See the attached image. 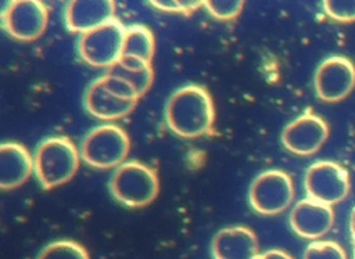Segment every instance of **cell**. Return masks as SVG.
<instances>
[{"label":"cell","mask_w":355,"mask_h":259,"mask_svg":"<svg viewBox=\"0 0 355 259\" xmlns=\"http://www.w3.org/2000/svg\"><path fill=\"white\" fill-rule=\"evenodd\" d=\"M329 137L327 123L312 112L293 119L282 132V143L290 152L301 157L319 151Z\"/></svg>","instance_id":"obj_11"},{"label":"cell","mask_w":355,"mask_h":259,"mask_svg":"<svg viewBox=\"0 0 355 259\" xmlns=\"http://www.w3.org/2000/svg\"><path fill=\"white\" fill-rule=\"evenodd\" d=\"M33 172V157L25 145L4 141L0 145V187L14 190L22 186Z\"/></svg>","instance_id":"obj_14"},{"label":"cell","mask_w":355,"mask_h":259,"mask_svg":"<svg viewBox=\"0 0 355 259\" xmlns=\"http://www.w3.org/2000/svg\"><path fill=\"white\" fill-rule=\"evenodd\" d=\"M130 150L125 129L115 123H101L90 129L80 143V158L92 168L111 169L122 165Z\"/></svg>","instance_id":"obj_5"},{"label":"cell","mask_w":355,"mask_h":259,"mask_svg":"<svg viewBox=\"0 0 355 259\" xmlns=\"http://www.w3.org/2000/svg\"><path fill=\"white\" fill-rule=\"evenodd\" d=\"M107 73L126 80L140 97L148 91L154 80V71L150 62L129 57H122L114 66L107 69Z\"/></svg>","instance_id":"obj_16"},{"label":"cell","mask_w":355,"mask_h":259,"mask_svg":"<svg viewBox=\"0 0 355 259\" xmlns=\"http://www.w3.org/2000/svg\"><path fill=\"white\" fill-rule=\"evenodd\" d=\"M354 256H355V245H354Z\"/></svg>","instance_id":"obj_26"},{"label":"cell","mask_w":355,"mask_h":259,"mask_svg":"<svg viewBox=\"0 0 355 259\" xmlns=\"http://www.w3.org/2000/svg\"><path fill=\"white\" fill-rule=\"evenodd\" d=\"M302 259H347V255L337 242L316 240L306 247Z\"/></svg>","instance_id":"obj_19"},{"label":"cell","mask_w":355,"mask_h":259,"mask_svg":"<svg viewBox=\"0 0 355 259\" xmlns=\"http://www.w3.org/2000/svg\"><path fill=\"white\" fill-rule=\"evenodd\" d=\"M36 259H90L87 249L72 240H57L37 253Z\"/></svg>","instance_id":"obj_18"},{"label":"cell","mask_w":355,"mask_h":259,"mask_svg":"<svg viewBox=\"0 0 355 259\" xmlns=\"http://www.w3.org/2000/svg\"><path fill=\"white\" fill-rule=\"evenodd\" d=\"M333 223V208L309 197L298 201L290 212V226L302 238L316 241L330 231Z\"/></svg>","instance_id":"obj_12"},{"label":"cell","mask_w":355,"mask_h":259,"mask_svg":"<svg viewBox=\"0 0 355 259\" xmlns=\"http://www.w3.org/2000/svg\"><path fill=\"white\" fill-rule=\"evenodd\" d=\"M140 96L123 79L105 73L94 79L86 89L83 104L86 111L101 120H115L129 115Z\"/></svg>","instance_id":"obj_3"},{"label":"cell","mask_w":355,"mask_h":259,"mask_svg":"<svg viewBox=\"0 0 355 259\" xmlns=\"http://www.w3.org/2000/svg\"><path fill=\"white\" fill-rule=\"evenodd\" d=\"M294 199L293 179L283 170L268 169L259 173L248 188V201L261 215L284 212Z\"/></svg>","instance_id":"obj_7"},{"label":"cell","mask_w":355,"mask_h":259,"mask_svg":"<svg viewBox=\"0 0 355 259\" xmlns=\"http://www.w3.org/2000/svg\"><path fill=\"white\" fill-rule=\"evenodd\" d=\"M125 25L114 18L79 36L78 51L82 60L96 68L114 66L122 57Z\"/></svg>","instance_id":"obj_6"},{"label":"cell","mask_w":355,"mask_h":259,"mask_svg":"<svg viewBox=\"0 0 355 259\" xmlns=\"http://www.w3.org/2000/svg\"><path fill=\"white\" fill-rule=\"evenodd\" d=\"M80 152L67 136L42 140L33 152V173L44 190L69 181L79 169Z\"/></svg>","instance_id":"obj_2"},{"label":"cell","mask_w":355,"mask_h":259,"mask_svg":"<svg viewBox=\"0 0 355 259\" xmlns=\"http://www.w3.org/2000/svg\"><path fill=\"white\" fill-rule=\"evenodd\" d=\"M313 84L322 101H341L355 86V65L343 55H331L316 68Z\"/></svg>","instance_id":"obj_10"},{"label":"cell","mask_w":355,"mask_h":259,"mask_svg":"<svg viewBox=\"0 0 355 259\" xmlns=\"http://www.w3.org/2000/svg\"><path fill=\"white\" fill-rule=\"evenodd\" d=\"M304 186L309 198L334 205L347 198L351 181L348 170L333 161H318L305 173Z\"/></svg>","instance_id":"obj_8"},{"label":"cell","mask_w":355,"mask_h":259,"mask_svg":"<svg viewBox=\"0 0 355 259\" xmlns=\"http://www.w3.org/2000/svg\"><path fill=\"white\" fill-rule=\"evenodd\" d=\"M115 3L103 1H69L65 7V25L71 32L83 35L114 19Z\"/></svg>","instance_id":"obj_15"},{"label":"cell","mask_w":355,"mask_h":259,"mask_svg":"<svg viewBox=\"0 0 355 259\" xmlns=\"http://www.w3.org/2000/svg\"><path fill=\"white\" fill-rule=\"evenodd\" d=\"M150 4L164 12H179V14H190L197 8L202 7V1H176V0H155L150 1Z\"/></svg>","instance_id":"obj_22"},{"label":"cell","mask_w":355,"mask_h":259,"mask_svg":"<svg viewBox=\"0 0 355 259\" xmlns=\"http://www.w3.org/2000/svg\"><path fill=\"white\" fill-rule=\"evenodd\" d=\"M202 7L216 19H233L236 17L240 15L241 10L244 8V1L240 0H226V1H220V0H207L202 1Z\"/></svg>","instance_id":"obj_20"},{"label":"cell","mask_w":355,"mask_h":259,"mask_svg":"<svg viewBox=\"0 0 355 259\" xmlns=\"http://www.w3.org/2000/svg\"><path fill=\"white\" fill-rule=\"evenodd\" d=\"M214 259H257L259 245L257 234L245 226L220 229L212 238Z\"/></svg>","instance_id":"obj_13"},{"label":"cell","mask_w":355,"mask_h":259,"mask_svg":"<svg viewBox=\"0 0 355 259\" xmlns=\"http://www.w3.org/2000/svg\"><path fill=\"white\" fill-rule=\"evenodd\" d=\"M349 227H351V234H352V237H355V206H354V209H352V213H351Z\"/></svg>","instance_id":"obj_24"},{"label":"cell","mask_w":355,"mask_h":259,"mask_svg":"<svg viewBox=\"0 0 355 259\" xmlns=\"http://www.w3.org/2000/svg\"><path fill=\"white\" fill-rule=\"evenodd\" d=\"M49 22V8L37 0L10 1L1 12V25L14 39L32 42L39 39Z\"/></svg>","instance_id":"obj_9"},{"label":"cell","mask_w":355,"mask_h":259,"mask_svg":"<svg viewBox=\"0 0 355 259\" xmlns=\"http://www.w3.org/2000/svg\"><path fill=\"white\" fill-rule=\"evenodd\" d=\"M168 127L184 139H196L212 130L215 107L208 90L200 84L176 89L165 105Z\"/></svg>","instance_id":"obj_1"},{"label":"cell","mask_w":355,"mask_h":259,"mask_svg":"<svg viewBox=\"0 0 355 259\" xmlns=\"http://www.w3.org/2000/svg\"><path fill=\"white\" fill-rule=\"evenodd\" d=\"M352 240H354V245H355V237H352Z\"/></svg>","instance_id":"obj_25"},{"label":"cell","mask_w":355,"mask_h":259,"mask_svg":"<svg viewBox=\"0 0 355 259\" xmlns=\"http://www.w3.org/2000/svg\"><path fill=\"white\" fill-rule=\"evenodd\" d=\"M154 51H155L154 35L146 25L133 24L125 28L122 57L136 58V60H141L151 64Z\"/></svg>","instance_id":"obj_17"},{"label":"cell","mask_w":355,"mask_h":259,"mask_svg":"<svg viewBox=\"0 0 355 259\" xmlns=\"http://www.w3.org/2000/svg\"><path fill=\"white\" fill-rule=\"evenodd\" d=\"M108 188L114 199L123 206L143 208L157 198L159 179L153 168L132 159L114 169Z\"/></svg>","instance_id":"obj_4"},{"label":"cell","mask_w":355,"mask_h":259,"mask_svg":"<svg viewBox=\"0 0 355 259\" xmlns=\"http://www.w3.org/2000/svg\"><path fill=\"white\" fill-rule=\"evenodd\" d=\"M257 259H294L290 253L282 249H269L263 253H259Z\"/></svg>","instance_id":"obj_23"},{"label":"cell","mask_w":355,"mask_h":259,"mask_svg":"<svg viewBox=\"0 0 355 259\" xmlns=\"http://www.w3.org/2000/svg\"><path fill=\"white\" fill-rule=\"evenodd\" d=\"M323 10L326 15L338 22H352L355 21V0L354 1H340L327 0L323 1Z\"/></svg>","instance_id":"obj_21"}]
</instances>
